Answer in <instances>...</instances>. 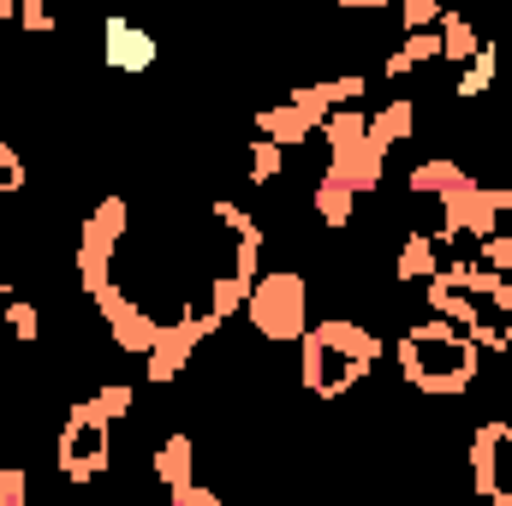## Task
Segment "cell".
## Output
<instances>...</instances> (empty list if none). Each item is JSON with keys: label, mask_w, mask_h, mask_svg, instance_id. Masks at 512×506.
I'll return each instance as SVG.
<instances>
[{"label": "cell", "mask_w": 512, "mask_h": 506, "mask_svg": "<svg viewBox=\"0 0 512 506\" xmlns=\"http://www.w3.org/2000/svg\"><path fill=\"white\" fill-rule=\"evenodd\" d=\"M477 370H483V346L471 340V328H459L447 316H429V322L399 334V376H405V387H417L429 399L471 393Z\"/></svg>", "instance_id": "obj_1"}, {"label": "cell", "mask_w": 512, "mask_h": 506, "mask_svg": "<svg viewBox=\"0 0 512 506\" xmlns=\"http://www.w3.org/2000/svg\"><path fill=\"white\" fill-rule=\"evenodd\" d=\"M298 346H304V393L316 399H346L382 358V340L352 316H316L298 334Z\"/></svg>", "instance_id": "obj_2"}, {"label": "cell", "mask_w": 512, "mask_h": 506, "mask_svg": "<svg viewBox=\"0 0 512 506\" xmlns=\"http://www.w3.org/2000/svg\"><path fill=\"white\" fill-rule=\"evenodd\" d=\"M245 322L268 346H292L310 328V280H304V268H268V274H256L251 292H245Z\"/></svg>", "instance_id": "obj_3"}, {"label": "cell", "mask_w": 512, "mask_h": 506, "mask_svg": "<svg viewBox=\"0 0 512 506\" xmlns=\"http://www.w3.org/2000/svg\"><path fill=\"white\" fill-rule=\"evenodd\" d=\"M322 143H328V167H322V173H334V179L352 185L358 197L382 185L387 149L370 143V114H358V102H346V108H334V114L322 120Z\"/></svg>", "instance_id": "obj_4"}, {"label": "cell", "mask_w": 512, "mask_h": 506, "mask_svg": "<svg viewBox=\"0 0 512 506\" xmlns=\"http://www.w3.org/2000/svg\"><path fill=\"white\" fill-rule=\"evenodd\" d=\"M60 477L66 483H96L108 465H114V417L96 405V399H78L66 405V423H60Z\"/></svg>", "instance_id": "obj_5"}, {"label": "cell", "mask_w": 512, "mask_h": 506, "mask_svg": "<svg viewBox=\"0 0 512 506\" xmlns=\"http://www.w3.org/2000/svg\"><path fill=\"white\" fill-rule=\"evenodd\" d=\"M126 227H131L126 197H102V203L90 209V221H84V233H78V280H84V292H102V286L114 280V251H120Z\"/></svg>", "instance_id": "obj_6"}, {"label": "cell", "mask_w": 512, "mask_h": 506, "mask_svg": "<svg viewBox=\"0 0 512 506\" xmlns=\"http://www.w3.org/2000/svg\"><path fill=\"white\" fill-rule=\"evenodd\" d=\"M471 489L495 506H512V423H483L471 435Z\"/></svg>", "instance_id": "obj_7"}, {"label": "cell", "mask_w": 512, "mask_h": 506, "mask_svg": "<svg viewBox=\"0 0 512 506\" xmlns=\"http://www.w3.org/2000/svg\"><path fill=\"white\" fill-rule=\"evenodd\" d=\"M102 60H108L120 78H143V72L161 60V42H155L143 24H131V18H108V24H102Z\"/></svg>", "instance_id": "obj_8"}, {"label": "cell", "mask_w": 512, "mask_h": 506, "mask_svg": "<svg viewBox=\"0 0 512 506\" xmlns=\"http://www.w3.org/2000/svg\"><path fill=\"white\" fill-rule=\"evenodd\" d=\"M423 298H429V310L435 316H447V322H459V328H477L489 310H483V298H471V292H459V286H447L441 274H429L423 280Z\"/></svg>", "instance_id": "obj_9"}, {"label": "cell", "mask_w": 512, "mask_h": 506, "mask_svg": "<svg viewBox=\"0 0 512 506\" xmlns=\"http://www.w3.org/2000/svg\"><path fill=\"white\" fill-rule=\"evenodd\" d=\"M310 209L322 215V227H352V221H358V191L340 185L334 173H322V179L310 185Z\"/></svg>", "instance_id": "obj_10"}, {"label": "cell", "mask_w": 512, "mask_h": 506, "mask_svg": "<svg viewBox=\"0 0 512 506\" xmlns=\"http://www.w3.org/2000/svg\"><path fill=\"white\" fill-rule=\"evenodd\" d=\"M411 131H417V102L411 96H393L387 108L370 114V143L393 155V143H411Z\"/></svg>", "instance_id": "obj_11"}, {"label": "cell", "mask_w": 512, "mask_h": 506, "mask_svg": "<svg viewBox=\"0 0 512 506\" xmlns=\"http://www.w3.org/2000/svg\"><path fill=\"white\" fill-rule=\"evenodd\" d=\"M441 268V245H435V233H405L399 239V256H393V274H399V286H411V280H429Z\"/></svg>", "instance_id": "obj_12"}, {"label": "cell", "mask_w": 512, "mask_h": 506, "mask_svg": "<svg viewBox=\"0 0 512 506\" xmlns=\"http://www.w3.org/2000/svg\"><path fill=\"white\" fill-rule=\"evenodd\" d=\"M191 465H197V441H191L185 429H173V435L155 447V477H161V489L191 483Z\"/></svg>", "instance_id": "obj_13"}, {"label": "cell", "mask_w": 512, "mask_h": 506, "mask_svg": "<svg viewBox=\"0 0 512 506\" xmlns=\"http://www.w3.org/2000/svg\"><path fill=\"white\" fill-rule=\"evenodd\" d=\"M471 173L459 167V161H417L411 173H405V185H411V197H447V191H459Z\"/></svg>", "instance_id": "obj_14"}, {"label": "cell", "mask_w": 512, "mask_h": 506, "mask_svg": "<svg viewBox=\"0 0 512 506\" xmlns=\"http://www.w3.org/2000/svg\"><path fill=\"white\" fill-rule=\"evenodd\" d=\"M441 60H453V66H465L477 48H483V36H477V24L465 18V12H441Z\"/></svg>", "instance_id": "obj_15"}, {"label": "cell", "mask_w": 512, "mask_h": 506, "mask_svg": "<svg viewBox=\"0 0 512 506\" xmlns=\"http://www.w3.org/2000/svg\"><path fill=\"white\" fill-rule=\"evenodd\" d=\"M280 167H286V143H274V137L256 131L251 149H245V179H251V185H274Z\"/></svg>", "instance_id": "obj_16"}, {"label": "cell", "mask_w": 512, "mask_h": 506, "mask_svg": "<svg viewBox=\"0 0 512 506\" xmlns=\"http://www.w3.org/2000/svg\"><path fill=\"white\" fill-rule=\"evenodd\" d=\"M495 66H501V54H495V48L483 42V48H477V54L465 60V78L453 84V96H459V102H477V96H483V90L495 84Z\"/></svg>", "instance_id": "obj_17"}, {"label": "cell", "mask_w": 512, "mask_h": 506, "mask_svg": "<svg viewBox=\"0 0 512 506\" xmlns=\"http://www.w3.org/2000/svg\"><path fill=\"white\" fill-rule=\"evenodd\" d=\"M0 316H6V328H12L24 346H36V340H42V316H36V304H24V298H6V304H0Z\"/></svg>", "instance_id": "obj_18"}, {"label": "cell", "mask_w": 512, "mask_h": 506, "mask_svg": "<svg viewBox=\"0 0 512 506\" xmlns=\"http://www.w3.org/2000/svg\"><path fill=\"white\" fill-rule=\"evenodd\" d=\"M441 0H399V30H435L441 24Z\"/></svg>", "instance_id": "obj_19"}, {"label": "cell", "mask_w": 512, "mask_h": 506, "mask_svg": "<svg viewBox=\"0 0 512 506\" xmlns=\"http://www.w3.org/2000/svg\"><path fill=\"white\" fill-rule=\"evenodd\" d=\"M24 179H30V173H24V155L0 137V203H6V197H18V191H24Z\"/></svg>", "instance_id": "obj_20"}, {"label": "cell", "mask_w": 512, "mask_h": 506, "mask_svg": "<svg viewBox=\"0 0 512 506\" xmlns=\"http://www.w3.org/2000/svg\"><path fill=\"white\" fill-rule=\"evenodd\" d=\"M90 399H96V405H102V411L120 423V417H131V399H137V387H131V381H108V387H96Z\"/></svg>", "instance_id": "obj_21"}, {"label": "cell", "mask_w": 512, "mask_h": 506, "mask_svg": "<svg viewBox=\"0 0 512 506\" xmlns=\"http://www.w3.org/2000/svg\"><path fill=\"white\" fill-rule=\"evenodd\" d=\"M18 30H30V36H48V30H54V12H48V0H18Z\"/></svg>", "instance_id": "obj_22"}, {"label": "cell", "mask_w": 512, "mask_h": 506, "mask_svg": "<svg viewBox=\"0 0 512 506\" xmlns=\"http://www.w3.org/2000/svg\"><path fill=\"white\" fill-rule=\"evenodd\" d=\"M477 262H489V268H501L512 280V233H483V256Z\"/></svg>", "instance_id": "obj_23"}, {"label": "cell", "mask_w": 512, "mask_h": 506, "mask_svg": "<svg viewBox=\"0 0 512 506\" xmlns=\"http://www.w3.org/2000/svg\"><path fill=\"white\" fill-rule=\"evenodd\" d=\"M24 495H30L24 465H0V506H24Z\"/></svg>", "instance_id": "obj_24"}, {"label": "cell", "mask_w": 512, "mask_h": 506, "mask_svg": "<svg viewBox=\"0 0 512 506\" xmlns=\"http://www.w3.org/2000/svg\"><path fill=\"white\" fill-rule=\"evenodd\" d=\"M167 501L173 506H221L215 489H197V483H179V489H167Z\"/></svg>", "instance_id": "obj_25"}, {"label": "cell", "mask_w": 512, "mask_h": 506, "mask_svg": "<svg viewBox=\"0 0 512 506\" xmlns=\"http://www.w3.org/2000/svg\"><path fill=\"white\" fill-rule=\"evenodd\" d=\"M334 6H352V12H382V6H399V0H334Z\"/></svg>", "instance_id": "obj_26"}, {"label": "cell", "mask_w": 512, "mask_h": 506, "mask_svg": "<svg viewBox=\"0 0 512 506\" xmlns=\"http://www.w3.org/2000/svg\"><path fill=\"white\" fill-rule=\"evenodd\" d=\"M6 298H12V292H6V274H0V304H6Z\"/></svg>", "instance_id": "obj_27"}]
</instances>
